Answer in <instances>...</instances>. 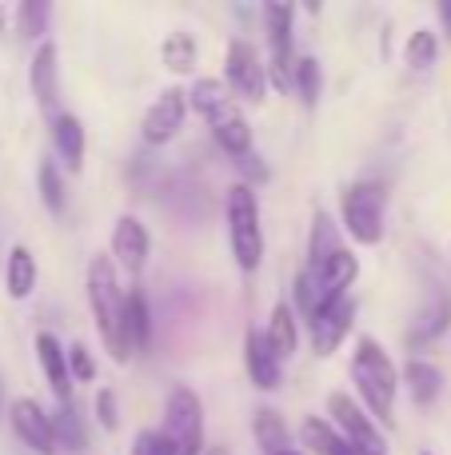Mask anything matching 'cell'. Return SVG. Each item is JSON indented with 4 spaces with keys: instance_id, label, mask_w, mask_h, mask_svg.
Wrapping results in <instances>:
<instances>
[{
    "instance_id": "38",
    "label": "cell",
    "mask_w": 451,
    "mask_h": 455,
    "mask_svg": "<svg viewBox=\"0 0 451 455\" xmlns=\"http://www.w3.org/2000/svg\"><path fill=\"white\" fill-rule=\"evenodd\" d=\"M208 455H228V451H208Z\"/></svg>"
},
{
    "instance_id": "22",
    "label": "cell",
    "mask_w": 451,
    "mask_h": 455,
    "mask_svg": "<svg viewBox=\"0 0 451 455\" xmlns=\"http://www.w3.org/2000/svg\"><path fill=\"white\" fill-rule=\"evenodd\" d=\"M264 339H268V347L280 355V360L296 352V315H292V307H288V304H276V312H272Z\"/></svg>"
},
{
    "instance_id": "10",
    "label": "cell",
    "mask_w": 451,
    "mask_h": 455,
    "mask_svg": "<svg viewBox=\"0 0 451 455\" xmlns=\"http://www.w3.org/2000/svg\"><path fill=\"white\" fill-rule=\"evenodd\" d=\"M184 116H188V96H184L180 88L160 92V100L144 112V140L148 144H168L184 128Z\"/></svg>"
},
{
    "instance_id": "24",
    "label": "cell",
    "mask_w": 451,
    "mask_h": 455,
    "mask_svg": "<svg viewBox=\"0 0 451 455\" xmlns=\"http://www.w3.org/2000/svg\"><path fill=\"white\" fill-rule=\"evenodd\" d=\"M252 427H256V443H260V448L268 451V455L288 451V427H284V419H280L272 408H260V411H256Z\"/></svg>"
},
{
    "instance_id": "35",
    "label": "cell",
    "mask_w": 451,
    "mask_h": 455,
    "mask_svg": "<svg viewBox=\"0 0 451 455\" xmlns=\"http://www.w3.org/2000/svg\"><path fill=\"white\" fill-rule=\"evenodd\" d=\"M68 368H72V376H76V379H92V376H96L92 360H88V352H84L80 344L68 347Z\"/></svg>"
},
{
    "instance_id": "37",
    "label": "cell",
    "mask_w": 451,
    "mask_h": 455,
    "mask_svg": "<svg viewBox=\"0 0 451 455\" xmlns=\"http://www.w3.org/2000/svg\"><path fill=\"white\" fill-rule=\"evenodd\" d=\"M280 455H300V451H280Z\"/></svg>"
},
{
    "instance_id": "5",
    "label": "cell",
    "mask_w": 451,
    "mask_h": 455,
    "mask_svg": "<svg viewBox=\"0 0 451 455\" xmlns=\"http://www.w3.org/2000/svg\"><path fill=\"white\" fill-rule=\"evenodd\" d=\"M164 440L172 455H200L204 451V408L192 387H176L164 408Z\"/></svg>"
},
{
    "instance_id": "33",
    "label": "cell",
    "mask_w": 451,
    "mask_h": 455,
    "mask_svg": "<svg viewBox=\"0 0 451 455\" xmlns=\"http://www.w3.org/2000/svg\"><path fill=\"white\" fill-rule=\"evenodd\" d=\"M96 416H100V424L108 427V432H116V427H120L116 395H112V387H100V392H96Z\"/></svg>"
},
{
    "instance_id": "4",
    "label": "cell",
    "mask_w": 451,
    "mask_h": 455,
    "mask_svg": "<svg viewBox=\"0 0 451 455\" xmlns=\"http://www.w3.org/2000/svg\"><path fill=\"white\" fill-rule=\"evenodd\" d=\"M228 235H232V256L244 272H256L264 259V232H260V204L248 184H236L228 192Z\"/></svg>"
},
{
    "instance_id": "19",
    "label": "cell",
    "mask_w": 451,
    "mask_h": 455,
    "mask_svg": "<svg viewBox=\"0 0 451 455\" xmlns=\"http://www.w3.org/2000/svg\"><path fill=\"white\" fill-rule=\"evenodd\" d=\"M4 283L12 299H28L36 288V259L28 248H12L8 251V267H4Z\"/></svg>"
},
{
    "instance_id": "31",
    "label": "cell",
    "mask_w": 451,
    "mask_h": 455,
    "mask_svg": "<svg viewBox=\"0 0 451 455\" xmlns=\"http://www.w3.org/2000/svg\"><path fill=\"white\" fill-rule=\"evenodd\" d=\"M296 84H300V100L308 104V108H316V100H320V64L312 60V56H304V60L296 64Z\"/></svg>"
},
{
    "instance_id": "8",
    "label": "cell",
    "mask_w": 451,
    "mask_h": 455,
    "mask_svg": "<svg viewBox=\"0 0 451 455\" xmlns=\"http://www.w3.org/2000/svg\"><path fill=\"white\" fill-rule=\"evenodd\" d=\"M264 20H268V36H272V84L284 88L292 84V4H264Z\"/></svg>"
},
{
    "instance_id": "14",
    "label": "cell",
    "mask_w": 451,
    "mask_h": 455,
    "mask_svg": "<svg viewBox=\"0 0 451 455\" xmlns=\"http://www.w3.org/2000/svg\"><path fill=\"white\" fill-rule=\"evenodd\" d=\"M36 352H40V368H44L48 376V387L56 392V400L60 403H72V368H68V352L60 347V339L48 336V331H40L36 336Z\"/></svg>"
},
{
    "instance_id": "2",
    "label": "cell",
    "mask_w": 451,
    "mask_h": 455,
    "mask_svg": "<svg viewBox=\"0 0 451 455\" xmlns=\"http://www.w3.org/2000/svg\"><path fill=\"white\" fill-rule=\"evenodd\" d=\"M352 379H356L360 395L368 400V408H372L380 419H392V403H396L400 376H396V368H392L388 352H384L376 339L364 336L356 344V355H352Z\"/></svg>"
},
{
    "instance_id": "32",
    "label": "cell",
    "mask_w": 451,
    "mask_h": 455,
    "mask_svg": "<svg viewBox=\"0 0 451 455\" xmlns=\"http://www.w3.org/2000/svg\"><path fill=\"white\" fill-rule=\"evenodd\" d=\"M16 24H20L24 36H40L48 24V4L44 0H24V4L16 8Z\"/></svg>"
},
{
    "instance_id": "39",
    "label": "cell",
    "mask_w": 451,
    "mask_h": 455,
    "mask_svg": "<svg viewBox=\"0 0 451 455\" xmlns=\"http://www.w3.org/2000/svg\"><path fill=\"white\" fill-rule=\"evenodd\" d=\"M0 24H4V12H0Z\"/></svg>"
},
{
    "instance_id": "13",
    "label": "cell",
    "mask_w": 451,
    "mask_h": 455,
    "mask_svg": "<svg viewBox=\"0 0 451 455\" xmlns=\"http://www.w3.org/2000/svg\"><path fill=\"white\" fill-rule=\"evenodd\" d=\"M112 256L120 259V267L128 272H140L144 259H148V232L136 216H120L116 220V232H112Z\"/></svg>"
},
{
    "instance_id": "15",
    "label": "cell",
    "mask_w": 451,
    "mask_h": 455,
    "mask_svg": "<svg viewBox=\"0 0 451 455\" xmlns=\"http://www.w3.org/2000/svg\"><path fill=\"white\" fill-rule=\"evenodd\" d=\"M244 363H248V376H252L256 387H264V392L280 387V355L268 347L264 331H248V339H244Z\"/></svg>"
},
{
    "instance_id": "1",
    "label": "cell",
    "mask_w": 451,
    "mask_h": 455,
    "mask_svg": "<svg viewBox=\"0 0 451 455\" xmlns=\"http://www.w3.org/2000/svg\"><path fill=\"white\" fill-rule=\"evenodd\" d=\"M88 304H92L96 328L108 344L112 360L124 363L132 355V336H128V296L116 280V267L108 256H96L88 264Z\"/></svg>"
},
{
    "instance_id": "12",
    "label": "cell",
    "mask_w": 451,
    "mask_h": 455,
    "mask_svg": "<svg viewBox=\"0 0 451 455\" xmlns=\"http://www.w3.org/2000/svg\"><path fill=\"white\" fill-rule=\"evenodd\" d=\"M228 80L244 100H252V104L264 100V64L256 56V48L244 44V40H232V48H228Z\"/></svg>"
},
{
    "instance_id": "7",
    "label": "cell",
    "mask_w": 451,
    "mask_h": 455,
    "mask_svg": "<svg viewBox=\"0 0 451 455\" xmlns=\"http://www.w3.org/2000/svg\"><path fill=\"white\" fill-rule=\"evenodd\" d=\"M328 411H332L336 424L344 427V440H348L360 455H388V448H384V440H380V432H376L372 419H368L364 411L352 403V395L336 392L332 400H328Z\"/></svg>"
},
{
    "instance_id": "17",
    "label": "cell",
    "mask_w": 451,
    "mask_h": 455,
    "mask_svg": "<svg viewBox=\"0 0 451 455\" xmlns=\"http://www.w3.org/2000/svg\"><path fill=\"white\" fill-rule=\"evenodd\" d=\"M188 96H192V108H196L208 124H220V120H228V116H236L240 112L236 104L228 100V92H224L220 80H196Z\"/></svg>"
},
{
    "instance_id": "36",
    "label": "cell",
    "mask_w": 451,
    "mask_h": 455,
    "mask_svg": "<svg viewBox=\"0 0 451 455\" xmlns=\"http://www.w3.org/2000/svg\"><path fill=\"white\" fill-rule=\"evenodd\" d=\"M439 20L447 28V40H451V0H439Z\"/></svg>"
},
{
    "instance_id": "21",
    "label": "cell",
    "mask_w": 451,
    "mask_h": 455,
    "mask_svg": "<svg viewBox=\"0 0 451 455\" xmlns=\"http://www.w3.org/2000/svg\"><path fill=\"white\" fill-rule=\"evenodd\" d=\"M404 379H407V387H412V400L415 403H431L439 395V387H444L439 368H436V363H428V360H407Z\"/></svg>"
},
{
    "instance_id": "18",
    "label": "cell",
    "mask_w": 451,
    "mask_h": 455,
    "mask_svg": "<svg viewBox=\"0 0 451 455\" xmlns=\"http://www.w3.org/2000/svg\"><path fill=\"white\" fill-rule=\"evenodd\" d=\"M52 144H56V152H60L64 168H68V172H80V164H84V128H80L76 116L52 120Z\"/></svg>"
},
{
    "instance_id": "34",
    "label": "cell",
    "mask_w": 451,
    "mask_h": 455,
    "mask_svg": "<svg viewBox=\"0 0 451 455\" xmlns=\"http://www.w3.org/2000/svg\"><path fill=\"white\" fill-rule=\"evenodd\" d=\"M132 455H172V448H168L164 435H156V432H140V435H136Z\"/></svg>"
},
{
    "instance_id": "27",
    "label": "cell",
    "mask_w": 451,
    "mask_h": 455,
    "mask_svg": "<svg viewBox=\"0 0 451 455\" xmlns=\"http://www.w3.org/2000/svg\"><path fill=\"white\" fill-rule=\"evenodd\" d=\"M52 427H56V443H60V448H68V451L84 448V424H80L72 403H60V416L52 419Z\"/></svg>"
},
{
    "instance_id": "26",
    "label": "cell",
    "mask_w": 451,
    "mask_h": 455,
    "mask_svg": "<svg viewBox=\"0 0 451 455\" xmlns=\"http://www.w3.org/2000/svg\"><path fill=\"white\" fill-rule=\"evenodd\" d=\"M128 336H132V352L148 347L152 320H148V299H144V291H132V296H128Z\"/></svg>"
},
{
    "instance_id": "6",
    "label": "cell",
    "mask_w": 451,
    "mask_h": 455,
    "mask_svg": "<svg viewBox=\"0 0 451 455\" xmlns=\"http://www.w3.org/2000/svg\"><path fill=\"white\" fill-rule=\"evenodd\" d=\"M344 228L360 243H380V235H384V188L380 184H352L344 192Z\"/></svg>"
},
{
    "instance_id": "28",
    "label": "cell",
    "mask_w": 451,
    "mask_h": 455,
    "mask_svg": "<svg viewBox=\"0 0 451 455\" xmlns=\"http://www.w3.org/2000/svg\"><path fill=\"white\" fill-rule=\"evenodd\" d=\"M436 52H439L436 32H428V28L412 32V40H407V68H412V72H428L431 64H436Z\"/></svg>"
},
{
    "instance_id": "16",
    "label": "cell",
    "mask_w": 451,
    "mask_h": 455,
    "mask_svg": "<svg viewBox=\"0 0 451 455\" xmlns=\"http://www.w3.org/2000/svg\"><path fill=\"white\" fill-rule=\"evenodd\" d=\"M32 96L44 112H56V100H60V72H56V48L40 44L36 56H32Z\"/></svg>"
},
{
    "instance_id": "23",
    "label": "cell",
    "mask_w": 451,
    "mask_h": 455,
    "mask_svg": "<svg viewBox=\"0 0 451 455\" xmlns=\"http://www.w3.org/2000/svg\"><path fill=\"white\" fill-rule=\"evenodd\" d=\"M212 136H216V144H220L228 156H240L244 160L248 156V148H252V132H248V120L240 116H228V120H220V124H212Z\"/></svg>"
},
{
    "instance_id": "29",
    "label": "cell",
    "mask_w": 451,
    "mask_h": 455,
    "mask_svg": "<svg viewBox=\"0 0 451 455\" xmlns=\"http://www.w3.org/2000/svg\"><path fill=\"white\" fill-rule=\"evenodd\" d=\"M164 64L172 72H188L192 64H196V40H192L188 32H172V36L164 40Z\"/></svg>"
},
{
    "instance_id": "3",
    "label": "cell",
    "mask_w": 451,
    "mask_h": 455,
    "mask_svg": "<svg viewBox=\"0 0 451 455\" xmlns=\"http://www.w3.org/2000/svg\"><path fill=\"white\" fill-rule=\"evenodd\" d=\"M356 275H360V259L348 248L320 267H304V275L296 280V296H300V307L308 312V320L316 312H324V307H332L336 299L348 296Z\"/></svg>"
},
{
    "instance_id": "11",
    "label": "cell",
    "mask_w": 451,
    "mask_h": 455,
    "mask_svg": "<svg viewBox=\"0 0 451 455\" xmlns=\"http://www.w3.org/2000/svg\"><path fill=\"white\" fill-rule=\"evenodd\" d=\"M352 320H356V299L352 296H344V299H336L332 307H324V312H316L312 315V344H316V352L320 355H332L336 347L344 344V336L352 331Z\"/></svg>"
},
{
    "instance_id": "9",
    "label": "cell",
    "mask_w": 451,
    "mask_h": 455,
    "mask_svg": "<svg viewBox=\"0 0 451 455\" xmlns=\"http://www.w3.org/2000/svg\"><path fill=\"white\" fill-rule=\"evenodd\" d=\"M8 419H12V432L20 435V440L28 443V448L36 451V455H56V451H60L52 419L40 411L36 400H16L12 411H8Z\"/></svg>"
},
{
    "instance_id": "25",
    "label": "cell",
    "mask_w": 451,
    "mask_h": 455,
    "mask_svg": "<svg viewBox=\"0 0 451 455\" xmlns=\"http://www.w3.org/2000/svg\"><path fill=\"white\" fill-rule=\"evenodd\" d=\"M304 443H308L316 455H360L344 435H336L332 427L320 424V419H308V424H304Z\"/></svg>"
},
{
    "instance_id": "40",
    "label": "cell",
    "mask_w": 451,
    "mask_h": 455,
    "mask_svg": "<svg viewBox=\"0 0 451 455\" xmlns=\"http://www.w3.org/2000/svg\"><path fill=\"white\" fill-rule=\"evenodd\" d=\"M423 455H428V451H423Z\"/></svg>"
},
{
    "instance_id": "20",
    "label": "cell",
    "mask_w": 451,
    "mask_h": 455,
    "mask_svg": "<svg viewBox=\"0 0 451 455\" xmlns=\"http://www.w3.org/2000/svg\"><path fill=\"white\" fill-rule=\"evenodd\" d=\"M340 251H344V243H340L336 224L328 220L324 212H316V220H312V240H308V267L328 264V259L340 256Z\"/></svg>"
},
{
    "instance_id": "30",
    "label": "cell",
    "mask_w": 451,
    "mask_h": 455,
    "mask_svg": "<svg viewBox=\"0 0 451 455\" xmlns=\"http://www.w3.org/2000/svg\"><path fill=\"white\" fill-rule=\"evenodd\" d=\"M40 196H44L48 212H60L64 208V184H60V172H56L52 160H40Z\"/></svg>"
}]
</instances>
